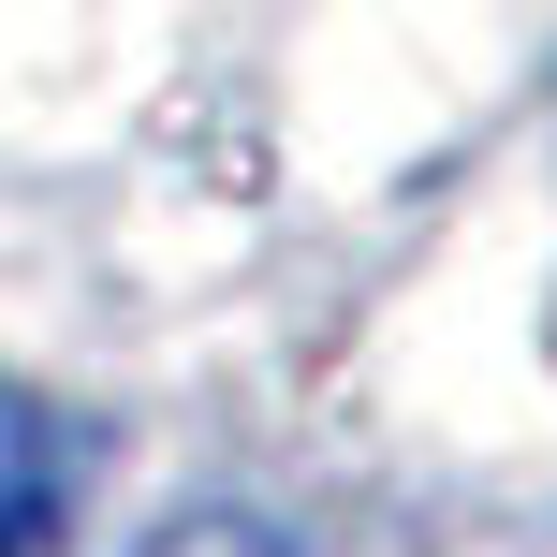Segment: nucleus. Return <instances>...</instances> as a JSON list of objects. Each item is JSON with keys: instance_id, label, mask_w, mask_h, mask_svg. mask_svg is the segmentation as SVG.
Returning a JSON list of instances; mask_svg holds the SVG:
<instances>
[{"instance_id": "2", "label": "nucleus", "mask_w": 557, "mask_h": 557, "mask_svg": "<svg viewBox=\"0 0 557 557\" xmlns=\"http://www.w3.org/2000/svg\"><path fill=\"white\" fill-rule=\"evenodd\" d=\"M133 557H294V543H278L264 513H176V529H147Z\"/></svg>"}, {"instance_id": "1", "label": "nucleus", "mask_w": 557, "mask_h": 557, "mask_svg": "<svg viewBox=\"0 0 557 557\" xmlns=\"http://www.w3.org/2000/svg\"><path fill=\"white\" fill-rule=\"evenodd\" d=\"M74 499H88V425L0 367V557H59Z\"/></svg>"}]
</instances>
